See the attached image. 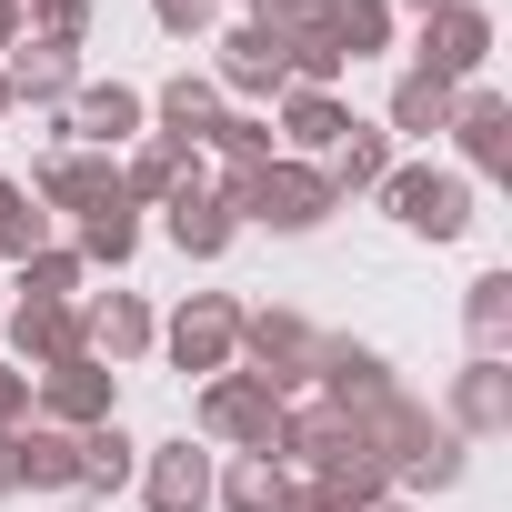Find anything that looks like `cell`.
I'll use <instances>...</instances> for the list:
<instances>
[{
    "label": "cell",
    "instance_id": "1",
    "mask_svg": "<svg viewBox=\"0 0 512 512\" xmlns=\"http://www.w3.org/2000/svg\"><path fill=\"white\" fill-rule=\"evenodd\" d=\"M231 211L272 221V231H312L332 211V181L322 171H231Z\"/></svg>",
    "mask_w": 512,
    "mask_h": 512
},
{
    "label": "cell",
    "instance_id": "2",
    "mask_svg": "<svg viewBox=\"0 0 512 512\" xmlns=\"http://www.w3.org/2000/svg\"><path fill=\"white\" fill-rule=\"evenodd\" d=\"M201 422H211L221 442H251V452H272V432H282V402H272V382L231 372V382H211V392H201Z\"/></svg>",
    "mask_w": 512,
    "mask_h": 512
},
{
    "label": "cell",
    "instance_id": "3",
    "mask_svg": "<svg viewBox=\"0 0 512 512\" xmlns=\"http://www.w3.org/2000/svg\"><path fill=\"white\" fill-rule=\"evenodd\" d=\"M41 402H51V422L61 432H91V422H111V372L81 352V362H51L41 372Z\"/></svg>",
    "mask_w": 512,
    "mask_h": 512
},
{
    "label": "cell",
    "instance_id": "4",
    "mask_svg": "<svg viewBox=\"0 0 512 512\" xmlns=\"http://www.w3.org/2000/svg\"><path fill=\"white\" fill-rule=\"evenodd\" d=\"M392 211H402L412 231H432V241H452V231L472 221L462 181H442V171H402V181H392Z\"/></svg>",
    "mask_w": 512,
    "mask_h": 512
},
{
    "label": "cell",
    "instance_id": "5",
    "mask_svg": "<svg viewBox=\"0 0 512 512\" xmlns=\"http://www.w3.org/2000/svg\"><path fill=\"white\" fill-rule=\"evenodd\" d=\"M231 342H241L231 302H191V312L171 322V352H181V372H221V362H231Z\"/></svg>",
    "mask_w": 512,
    "mask_h": 512
},
{
    "label": "cell",
    "instance_id": "6",
    "mask_svg": "<svg viewBox=\"0 0 512 512\" xmlns=\"http://www.w3.org/2000/svg\"><path fill=\"white\" fill-rule=\"evenodd\" d=\"M11 342H21V362H81V312L71 302H21Z\"/></svg>",
    "mask_w": 512,
    "mask_h": 512
},
{
    "label": "cell",
    "instance_id": "7",
    "mask_svg": "<svg viewBox=\"0 0 512 512\" xmlns=\"http://www.w3.org/2000/svg\"><path fill=\"white\" fill-rule=\"evenodd\" d=\"M482 41H492V31H482V11H452V0H442V21L422 31V71H432V81H452V71H472V61H482Z\"/></svg>",
    "mask_w": 512,
    "mask_h": 512
},
{
    "label": "cell",
    "instance_id": "8",
    "mask_svg": "<svg viewBox=\"0 0 512 512\" xmlns=\"http://www.w3.org/2000/svg\"><path fill=\"white\" fill-rule=\"evenodd\" d=\"M41 201H61V211H101V201H121V171H101L91 151H61V161L41 171Z\"/></svg>",
    "mask_w": 512,
    "mask_h": 512
},
{
    "label": "cell",
    "instance_id": "9",
    "mask_svg": "<svg viewBox=\"0 0 512 512\" xmlns=\"http://www.w3.org/2000/svg\"><path fill=\"white\" fill-rule=\"evenodd\" d=\"M251 352H262V372L251 382H302V362H322V342L292 322V312H272V322H251Z\"/></svg>",
    "mask_w": 512,
    "mask_h": 512
},
{
    "label": "cell",
    "instance_id": "10",
    "mask_svg": "<svg viewBox=\"0 0 512 512\" xmlns=\"http://www.w3.org/2000/svg\"><path fill=\"white\" fill-rule=\"evenodd\" d=\"M71 131H81L91 151L131 141V131H141V91H121V81H111V91H81V101H71Z\"/></svg>",
    "mask_w": 512,
    "mask_h": 512
},
{
    "label": "cell",
    "instance_id": "11",
    "mask_svg": "<svg viewBox=\"0 0 512 512\" xmlns=\"http://www.w3.org/2000/svg\"><path fill=\"white\" fill-rule=\"evenodd\" d=\"M211 502V462L191 452V442H171L161 462H151V512H201Z\"/></svg>",
    "mask_w": 512,
    "mask_h": 512
},
{
    "label": "cell",
    "instance_id": "12",
    "mask_svg": "<svg viewBox=\"0 0 512 512\" xmlns=\"http://www.w3.org/2000/svg\"><path fill=\"white\" fill-rule=\"evenodd\" d=\"M221 81H231V91H282V81H292V61H282V41H272V31H231Z\"/></svg>",
    "mask_w": 512,
    "mask_h": 512
},
{
    "label": "cell",
    "instance_id": "13",
    "mask_svg": "<svg viewBox=\"0 0 512 512\" xmlns=\"http://www.w3.org/2000/svg\"><path fill=\"white\" fill-rule=\"evenodd\" d=\"M171 241L191 251V262H211V251L231 241V201H201V191H171Z\"/></svg>",
    "mask_w": 512,
    "mask_h": 512
},
{
    "label": "cell",
    "instance_id": "14",
    "mask_svg": "<svg viewBox=\"0 0 512 512\" xmlns=\"http://www.w3.org/2000/svg\"><path fill=\"white\" fill-rule=\"evenodd\" d=\"M11 101H61L71 91V51H51V41H21V61H11V81H0Z\"/></svg>",
    "mask_w": 512,
    "mask_h": 512
},
{
    "label": "cell",
    "instance_id": "15",
    "mask_svg": "<svg viewBox=\"0 0 512 512\" xmlns=\"http://www.w3.org/2000/svg\"><path fill=\"white\" fill-rule=\"evenodd\" d=\"M81 342H101V352H111V362H131V352H141V342H151V312H141V302H131V292H111V302H101V312H91V322H81Z\"/></svg>",
    "mask_w": 512,
    "mask_h": 512
},
{
    "label": "cell",
    "instance_id": "16",
    "mask_svg": "<svg viewBox=\"0 0 512 512\" xmlns=\"http://www.w3.org/2000/svg\"><path fill=\"white\" fill-rule=\"evenodd\" d=\"M11 452H21V482H71L81 472V432H11Z\"/></svg>",
    "mask_w": 512,
    "mask_h": 512
},
{
    "label": "cell",
    "instance_id": "17",
    "mask_svg": "<svg viewBox=\"0 0 512 512\" xmlns=\"http://www.w3.org/2000/svg\"><path fill=\"white\" fill-rule=\"evenodd\" d=\"M71 482H91V492H121L131 482V442H121V422H91L81 432V472Z\"/></svg>",
    "mask_w": 512,
    "mask_h": 512
},
{
    "label": "cell",
    "instance_id": "18",
    "mask_svg": "<svg viewBox=\"0 0 512 512\" xmlns=\"http://www.w3.org/2000/svg\"><path fill=\"white\" fill-rule=\"evenodd\" d=\"M392 121H402V131H442V121H452V81H432V71H412V81L392 91Z\"/></svg>",
    "mask_w": 512,
    "mask_h": 512
},
{
    "label": "cell",
    "instance_id": "19",
    "mask_svg": "<svg viewBox=\"0 0 512 512\" xmlns=\"http://www.w3.org/2000/svg\"><path fill=\"white\" fill-rule=\"evenodd\" d=\"M221 502H231V512H282L292 492H282V472H272V452H251V462H241V472L221 482Z\"/></svg>",
    "mask_w": 512,
    "mask_h": 512
},
{
    "label": "cell",
    "instance_id": "20",
    "mask_svg": "<svg viewBox=\"0 0 512 512\" xmlns=\"http://www.w3.org/2000/svg\"><path fill=\"white\" fill-rule=\"evenodd\" d=\"M131 201H101V211H81V251H101V262H131Z\"/></svg>",
    "mask_w": 512,
    "mask_h": 512
},
{
    "label": "cell",
    "instance_id": "21",
    "mask_svg": "<svg viewBox=\"0 0 512 512\" xmlns=\"http://www.w3.org/2000/svg\"><path fill=\"white\" fill-rule=\"evenodd\" d=\"M0 251H21V262L41 251V201H31L21 181H0Z\"/></svg>",
    "mask_w": 512,
    "mask_h": 512
},
{
    "label": "cell",
    "instance_id": "22",
    "mask_svg": "<svg viewBox=\"0 0 512 512\" xmlns=\"http://www.w3.org/2000/svg\"><path fill=\"white\" fill-rule=\"evenodd\" d=\"M31 302H71L81 292V262H71V251H31V282H21Z\"/></svg>",
    "mask_w": 512,
    "mask_h": 512
},
{
    "label": "cell",
    "instance_id": "23",
    "mask_svg": "<svg viewBox=\"0 0 512 512\" xmlns=\"http://www.w3.org/2000/svg\"><path fill=\"white\" fill-rule=\"evenodd\" d=\"M352 121H342V101H322V91H292V141H342Z\"/></svg>",
    "mask_w": 512,
    "mask_h": 512
},
{
    "label": "cell",
    "instance_id": "24",
    "mask_svg": "<svg viewBox=\"0 0 512 512\" xmlns=\"http://www.w3.org/2000/svg\"><path fill=\"white\" fill-rule=\"evenodd\" d=\"M332 181H342V191H372V181H382V131H352L342 161H332Z\"/></svg>",
    "mask_w": 512,
    "mask_h": 512
},
{
    "label": "cell",
    "instance_id": "25",
    "mask_svg": "<svg viewBox=\"0 0 512 512\" xmlns=\"http://www.w3.org/2000/svg\"><path fill=\"white\" fill-rule=\"evenodd\" d=\"M41 11V41L51 51H81V31H91V0H31Z\"/></svg>",
    "mask_w": 512,
    "mask_h": 512
},
{
    "label": "cell",
    "instance_id": "26",
    "mask_svg": "<svg viewBox=\"0 0 512 512\" xmlns=\"http://www.w3.org/2000/svg\"><path fill=\"white\" fill-rule=\"evenodd\" d=\"M462 141H472V161H502V151H512V131H502V101H472V111H462Z\"/></svg>",
    "mask_w": 512,
    "mask_h": 512
},
{
    "label": "cell",
    "instance_id": "27",
    "mask_svg": "<svg viewBox=\"0 0 512 512\" xmlns=\"http://www.w3.org/2000/svg\"><path fill=\"white\" fill-rule=\"evenodd\" d=\"M462 422H502V372H492V362L472 372V392H462Z\"/></svg>",
    "mask_w": 512,
    "mask_h": 512
},
{
    "label": "cell",
    "instance_id": "28",
    "mask_svg": "<svg viewBox=\"0 0 512 512\" xmlns=\"http://www.w3.org/2000/svg\"><path fill=\"white\" fill-rule=\"evenodd\" d=\"M502 292H512V282H482V302H472V332H482V352L502 342Z\"/></svg>",
    "mask_w": 512,
    "mask_h": 512
},
{
    "label": "cell",
    "instance_id": "29",
    "mask_svg": "<svg viewBox=\"0 0 512 512\" xmlns=\"http://www.w3.org/2000/svg\"><path fill=\"white\" fill-rule=\"evenodd\" d=\"M151 11H161V31H201V21H211V0H151Z\"/></svg>",
    "mask_w": 512,
    "mask_h": 512
},
{
    "label": "cell",
    "instance_id": "30",
    "mask_svg": "<svg viewBox=\"0 0 512 512\" xmlns=\"http://www.w3.org/2000/svg\"><path fill=\"white\" fill-rule=\"evenodd\" d=\"M21 412H31V372H0V432H11Z\"/></svg>",
    "mask_w": 512,
    "mask_h": 512
},
{
    "label": "cell",
    "instance_id": "31",
    "mask_svg": "<svg viewBox=\"0 0 512 512\" xmlns=\"http://www.w3.org/2000/svg\"><path fill=\"white\" fill-rule=\"evenodd\" d=\"M0 492H21V452H11V432H0Z\"/></svg>",
    "mask_w": 512,
    "mask_h": 512
},
{
    "label": "cell",
    "instance_id": "32",
    "mask_svg": "<svg viewBox=\"0 0 512 512\" xmlns=\"http://www.w3.org/2000/svg\"><path fill=\"white\" fill-rule=\"evenodd\" d=\"M282 512H342V502H332V492H322V502H282Z\"/></svg>",
    "mask_w": 512,
    "mask_h": 512
},
{
    "label": "cell",
    "instance_id": "33",
    "mask_svg": "<svg viewBox=\"0 0 512 512\" xmlns=\"http://www.w3.org/2000/svg\"><path fill=\"white\" fill-rule=\"evenodd\" d=\"M412 11H442V0H412Z\"/></svg>",
    "mask_w": 512,
    "mask_h": 512
},
{
    "label": "cell",
    "instance_id": "34",
    "mask_svg": "<svg viewBox=\"0 0 512 512\" xmlns=\"http://www.w3.org/2000/svg\"><path fill=\"white\" fill-rule=\"evenodd\" d=\"M0 121H11V91H0Z\"/></svg>",
    "mask_w": 512,
    "mask_h": 512
}]
</instances>
